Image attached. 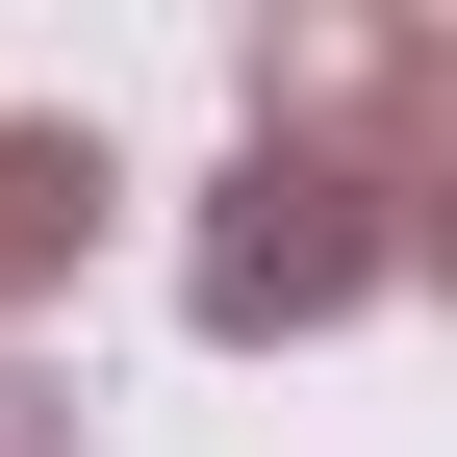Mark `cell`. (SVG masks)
Segmentation results:
<instances>
[{
    "mask_svg": "<svg viewBox=\"0 0 457 457\" xmlns=\"http://www.w3.org/2000/svg\"><path fill=\"white\" fill-rule=\"evenodd\" d=\"M381 254H407V204H381L330 128H254V153H228V204H204V330H228V356H254V330H330Z\"/></svg>",
    "mask_w": 457,
    "mask_h": 457,
    "instance_id": "cell-1",
    "label": "cell"
},
{
    "mask_svg": "<svg viewBox=\"0 0 457 457\" xmlns=\"http://www.w3.org/2000/svg\"><path fill=\"white\" fill-rule=\"evenodd\" d=\"M305 128H330V153H356V179H381V204H407V254L457 279V26H407V51H356V77H330V102H305Z\"/></svg>",
    "mask_w": 457,
    "mask_h": 457,
    "instance_id": "cell-2",
    "label": "cell"
},
{
    "mask_svg": "<svg viewBox=\"0 0 457 457\" xmlns=\"http://www.w3.org/2000/svg\"><path fill=\"white\" fill-rule=\"evenodd\" d=\"M77 228H102V153L77 128H0V279H51Z\"/></svg>",
    "mask_w": 457,
    "mask_h": 457,
    "instance_id": "cell-3",
    "label": "cell"
},
{
    "mask_svg": "<svg viewBox=\"0 0 457 457\" xmlns=\"http://www.w3.org/2000/svg\"><path fill=\"white\" fill-rule=\"evenodd\" d=\"M0 457H77V407H51V381H0Z\"/></svg>",
    "mask_w": 457,
    "mask_h": 457,
    "instance_id": "cell-4",
    "label": "cell"
}]
</instances>
